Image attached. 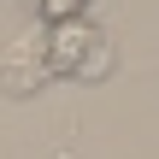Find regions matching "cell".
<instances>
[{
  "mask_svg": "<svg viewBox=\"0 0 159 159\" xmlns=\"http://www.w3.org/2000/svg\"><path fill=\"white\" fill-rule=\"evenodd\" d=\"M41 71L47 83H106L118 71V41L89 12L41 24Z\"/></svg>",
  "mask_w": 159,
  "mask_h": 159,
  "instance_id": "1",
  "label": "cell"
},
{
  "mask_svg": "<svg viewBox=\"0 0 159 159\" xmlns=\"http://www.w3.org/2000/svg\"><path fill=\"white\" fill-rule=\"evenodd\" d=\"M47 89V71H41V30L18 35L0 47V94L24 100V94H41Z\"/></svg>",
  "mask_w": 159,
  "mask_h": 159,
  "instance_id": "2",
  "label": "cell"
},
{
  "mask_svg": "<svg viewBox=\"0 0 159 159\" xmlns=\"http://www.w3.org/2000/svg\"><path fill=\"white\" fill-rule=\"evenodd\" d=\"M35 12H41V24H59V18L89 12V0H35Z\"/></svg>",
  "mask_w": 159,
  "mask_h": 159,
  "instance_id": "3",
  "label": "cell"
},
{
  "mask_svg": "<svg viewBox=\"0 0 159 159\" xmlns=\"http://www.w3.org/2000/svg\"><path fill=\"white\" fill-rule=\"evenodd\" d=\"M148 71H159V59H153V65H148Z\"/></svg>",
  "mask_w": 159,
  "mask_h": 159,
  "instance_id": "4",
  "label": "cell"
}]
</instances>
